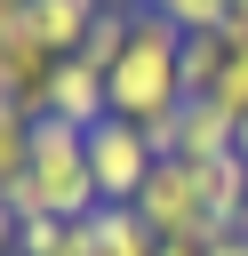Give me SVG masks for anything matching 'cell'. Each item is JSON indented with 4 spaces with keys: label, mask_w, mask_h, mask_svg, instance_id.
Instances as JSON below:
<instances>
[{
    "label": "cell",
    "mask_w": 248,
    "mask_h": 256,
    "mask_svg": "<svg viewBox=\"0 0 248 256\" xmlns=\"http://www.w3.org/2000/svg\"><path fill=\"white\" fill-rule=\"evenodd\" d=\"M208 104L216 112H248V24H224V64H216V80H208Z\"/></svg>",
    "instance_id": "30bf717a"
},
{
    "label": "cell",
    "mask_w": 248,
    "mask_h": 256,
    "mask_svg": "<svg viewBox=\"0 0 248 256\" xmlns=\"http://www.w3.org/2000/svg\"><path fill=\"white\" fill-rule=\"evenodd\" d=\"M232 128H240L232 112H216L208 96H184V104H176L168 120H152L144 136H152V152H160V160H192V168H200V160L232 152Z\"/></svg>",
    "instance_id": "5b68a950"
},
{
    "label": "cell",
    "mask_w": 248,
    "mask_h": 256,
    "mask_svg": "<svg viewBox=\"0 0 248 256\" xmlns=\"http://www.w3.org/2000/svg\"><path fill=\"white\" fill-rule=\"evenodd\" d=\"M16 112H24V104H16V96H8V88H0V120H16Z\"/></svg>",
    "instance_id": "ffe728a7"
},
{
    "label": "cell",
    "mask_w": 248,
    "mask_h": 256,
    "mask_svg": "<svg viewBox=\"0 0 248 256\" xmlns=\"http://www.w3.org/2000/svg\"><path fill=\"white\" fill-rule=\"evenodd\" d=\"M176 56H184V32H176L152 0L128 8V48H120V64L104 72V80H112V120H136V128L168 120V112L184 104V72H176Z\"/></svg>",
    "instance_id": "6da1fadb"
},
{
    "label": "cell",
    "mask_w": 248,
    "mask_h": 256,
    "mask_svg": "<svg viewBox=\"0 0 248 256\" xmlns=\"http://www.w3.org/2000/svg\"><path fill=\"white\" fill-rule=\"evenodd\" d=\"M16 232H24V224H16V208H8V200H0V256H8V248H16Z\"/></svg>",
    "instance_id": "e0dca14e"
},
{
    "label": "cell",
    "mask_w": 248,
    "mask_h": 256,
    "mask_svg": "<svg viewBox=\"0 0 248 256\" xmlns=\"http://www.w3.org/2000/svg\"><path fill=\"white\" fill-rule=\"evenodd\" d=\"M120 48H128V8L112 0L96 24H88V40H80V64H96V72H112L120 64Z\"/></svg>",
    "instance_id": "4fadbf2b"
},
{
    "label": "cell",
    "mask_w": 248,
    "mask_h": 256,
    "mask_svg": "<svg viewBox=\"0 0 248 256\" xmlns=\"http://www.w3.org/2000/svg\"><path fill=\"white\" fill-rule=\"evenodd\" d=\"M152 168H160V152H152V136L136 120H96L88 128V176H96L104 200H136Z\"/></svg>",
    "instance_id": "277c9868"
},
{
    "label": "cell",
    "mask_w": 248,
    "mask_h": 256,
    "mask_svg": "<svg viewBox=\"0 0 248 256\" xmlns=\"http://www.w3.org/2000/svg\"><path fill=\"white\" fill-rule=\"evenodd\" d=\"M208 256H248V224H224V232L208 240Z\"/></svg>",
    "instance_id": "2e32d148"
},
{
    "label": "cell",
    "mask_w": 248,
    "mask_h": 256,
    "mask_svg": "<svg viewBox=\"0 0 248 256\" xmlns=\"http://www.w3.org/2000/svg\"><path fill=\"white\" fill-rule=\"evenodd\" d=\"M88 224V256H152L160 240H152V224L128 208V200H104L96 216H80Z\"/></svg>",
    "instance_id": "ba28073f"
},
{
    "label": "cell",
    "mask_w": 248,
    "mask_h": 256,
    "mask_svg": "<svg viewBox=\"0 0 248 256\" xmlns=\"http://www.w3.org/2000/svg\"><path fill=\"white\" fill-rule=\"evenodd\" d=\"M200 192H208V216L216 224H248V160L240 152L200 160Z\"/></svg>",
    "instance_id": "9c48e42d"
},
{
    "label": "cell",
    "mask_w": 248,
    "mask_h": 256,
    "mask_svg": "<svg viewBox=\"0 0 248 256\" xmlns=\"http://www.w3.org/2000/svg\"><path fill=\"white\" fill-rule=\"evenodd\" d=\"M32 184H40V208H48V216H64V224L96 216L104 192H96V176H88V128L40 112V120H32Z\"/></svg>",
    "instance_id": "7a4b0ae2"
},
{
    "label": "cell",
    "mask_w": 248,
    "mask_h": 256,
    "mask_svg": "<svg viewBox=\"0 0 248 256\" xmlns=\"http://www.w3.org/2000/svg\"><path fill=\"white\" fill-rule=\"evenodd\" d=\"M224 24H248V0H232V16H224Z\"/></svg>",
    "instance_id": "44dd1931"
},
{
    "label": "cell",
    "mask_w": 248,
    "mask_h": 256,
    "mask_svg": "<svg viewBox=\"0 0 248 256\" xmlns=\"http://www.w3.org/2000/svg\"><path fill=\"white\" fill-rule=\"evenodd\" d=\"M128 208L152 224V240H200V248H208V240L224 232V224L208 216V192H200V168H192V160H160Z\"/></svg>",
    "instance_id": "3957f363"
},
{
    "label": "cell",
    "mask_w": 248,
    "mask_h": 256,
    "mask_svg": "<svg viewBox=\"0 0 248 256\" xmlns=\"http://www.w3.org/2000/svg\"><path fill=\"white\" fill-rule=\"evenodd\" d=\"M152 256H208V248H200V240H160Z\"/></svg>",
    "instance_id": "ac0fdd59"
},
{
    "label": "cell",
    "mask_w": 248,
    "mask_h": 256,
    "mask_svg": "<svg viewBox=\"0 0 248 256\" xmlns=\"http://www.w3.org/2000/svg\"><path fill=\"white\" fill-rule=\"evenodd\" d=\"M40 112H48V120H72V128H96V120H112V80H104L96 64L64 56V64L48 72V96H40ZM40 112H32V120H40Z\"/></svg>",
    "instance_id": "8992f818"
},
{
    "label": "cell",
    "mask_w": 248,
    "mask_h": 256,
    "mask_svg": "<svg viewBox=\"0 0 248 256\" xmlns=\"http://www.w3.org/2000/svg\"><path fill=\"white\" fill-rule=\"evenodd\" d=\"M152 8H160L176 32H216V24L232 16V0H152Z\"/></svg>",
    "instance_id": "5bb4252c"
},
{
    "label": "cell",
    "mask_w": 248,
    "mask_h": 256,
    "mask_svg": "<svg viewBox=\"0 0 248 256\" xmlns=\"http://www.w3.org/2000/svg\"><path fill=\"white\" fill-rule=\"evenodd\" d=\"M112 0H32V32H40L48 56H80V40H88V24Z\"/></svg>",
    "instance_id": "52a82bcc"
},
{
    "label": "cell",
    "mask_w": 248,
    "mask_h": 256,
    "mask_svg": "<svg viewBox=\"0 0 248 256\" xmlns=\"http://www.w3.org/2000/svg\"><path fill=\"white\" fill-rule=\"evenodd\" d=\"M232 152H240V160H248V112H240V128H232Z\"/></svg>",
    "instance_id": "d6986e66"
},
{
    "label": "cell",
    "mask_w": 248,
    "mask_h": 256,
    "mask_svg": "<svg viewBox=\"0 0 248 256\" xmlns=\"http://www.w3.org/2000/svg\"><path fill=\"white\" fill-rule=\"evenodd\" d=\"M216 64H224V24H216V32H184V56H176V72H184V96H208Z\"/></svg>",
    "instance_id": "7c38bea8"
},
{
    "label": "cell",
    "mask_w": 248,
    "mask_h": 256,
    "mask_svg": "<svg viewBox=\"0 0 248 256\" xmlns=\"http://www.w3.org/2000/svg\"><path fill=\"white\" fill-rule=\"evenodd\" d=\"M32 168V120L16 112V120H0V184H16Z\"/></svg>",
    "instance_id": "9a60e30c"
},
{
    "label": "cell",
    "mask_w": 248,
    "mask_h": 256,
    "mask_svg": "<svg viewBox=\"0 0 248 256\" xmlns=\"http://www.w3.org/2000/svg\"><path fill=\"white\" fill-rule=\"evenodd\" d=\"M16 256H88V224H64V216H32L16 232Z\"/></svg>",
    "instance_id": "8fae6325"
},
{
    "label": "cell",
    "mask_w": 248,
    "mask_h": 256,
    "mask_svg": "<svg viewBox=\"0 0 248 256\" xmlns=\"http://www.w3.org/2000/svg\"><path fill=\"white\" fill-rule=\"evenodd\" d=\"M0 88H8V56H0Z\"/></svg>",
    "instance_id": "7402d4cb"
}]
</instances>
